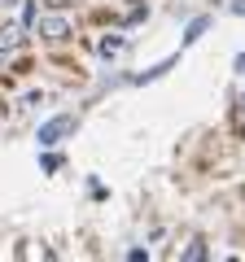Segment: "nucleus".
Wrapping results in <instances>:
<instances>
[{
	"label": "nucleus",
	"mask_w": 245,
	"mask_h": 262,
	"mask_svg": "<svg viewBox=\"0 0 245 262\" xmlns=\"http://www.w3.org/2000/svg\"><path fill=\"white\" fill-rule=\"evenodd\" d=\"M70 131H75V118H70V114H57V118H48L44 127H39V136H35V140L48 149V144H57L62 136H70Z\"/></svg>",
	"instance_id": "nucleus-1"
},
{
	"label": "nucleus",
	"mask_w": 245,
	"mask_h": 262,
	"mask_svg": "<svg viewBox=\"0 0 245 262\" xmlns=\"http://www.w3.org/2000/svg\"><path fill=\"white\" fill-rule=\"evenodd\" d=\"M39 31H44L48 39H66V18H39Z\"/></svg>",
	"instance_id": "nucleus-2"
},
{
	"label": "nucleus",
	"mask_w": 245,
	"mask_h": 262,
	"mask_svg": "<svg viewBox=\"0 0 245 262\" xmlns=\"http://www.w3.org/2000/svg\"><path fill=\"white\" fill-rule=\"evenodd\" d=\"M206 27H210V18H193L189 31H184V44H197V39L206 35Z\"/></svg>",
	"instance_id": "nucleus-3"
},
{
	"label": "nucleus",
	"mask_w": 245,
	"mask_h": 262,
	"mask_svg": "<svg viewBox=\"0 0 245 262\" xmlns=\"http://www.w3.org/2000/svg\"><path fill=\"white\" fill-rule=\"evenodd\" d=\"M171 66H175V57H171V61H162V66H153V70H145V75H140V83H145V79H158V75H167Z\"/></svg>",
	"instance_id": "nucleus-4"
},
{
	"label": "nucleus",
	"mask_w": 245,
	"mask_h": 262,
	"mask_svg": "<svg viewBox=\"0 0 245 262\" xmlns=\"http://www.w3.org/2000/svg\"><path fill=\"white\" fill-rule=\"evenodd\" d=\"M118 48H122V39H118V35H105V39H101V53H105V57L118 53Z\"/></svg>",
	"instance_id": "nucleus-5"
},
{
	"label": "nucleus",
	"mask_w": 245,
	"mask_h": 262,
	"mask_svg": "<svg viewBox=\"0 0 245 262\" xmlns=\"http://www.w3.org/2000/svg\"><path fill=\"white\" fill-rule=\"evenodd\" d=\"M184 258H193V262H197V258H206V249H201V241H193V245H189V253H184Z\"/></svg>",
	"instance_id": "nucleus-6"
},
{
	"label": "nucleus",
	"mask_w": 245,
	"mask_h": 262,
	"mask_svg": "<svg viewBox=\"0 0 245 262\" xmlns=\"http://www.w3.org/2000/svg\"><path fill=\"white\" fill-rule=\"evenodd\" d=\"M232 13H245V0H232Z\"/></svg>",
	"instance_id": "nucleus-7"
},
{
	"label": "nucleus",
	"mask_w": 245,
	"mask_h": 262,
	"mask_svg": "<svg viewBox=\"0 0 245 262\" xmlns=\"http://www.w3.org/2000/svg\"><path fill=\"white\" fill-rule=\"evenodd\" d=\"M236 70H241V75H245V53H241V57H236Z\"/></svg>",
	"instance_id": "nucleus-8"
},
{
	"label": "nucleus",
	"mask_w": 245,
	"mask_h": 262,
	"mask_svg": "<svg viewBox=\"0 0 245 262\" xmlns=\"http://www.w3.org/2000/svg\"><path fill=\"white\" fill-rule=\"evenodd\" d=\"M5 5H13V0H0V9H5Z\"/></svg>",
	"instance_id": "nucleus-9"
},
{
	"label": "nucleus",
	"mask_w": 245,
	"mask_h": 262,
	"mask_svg": "<svg viewBox=\"0 0 245 262\" xmlns=\"http://www.w3.org/2000/svg\"><path fill=\"white\" fill-rule=\"evenodd\" d=\"M241 110H245V96H241Z\"/></svg>",
	"instance_id": "nucleus-10"
}]
</instances>
